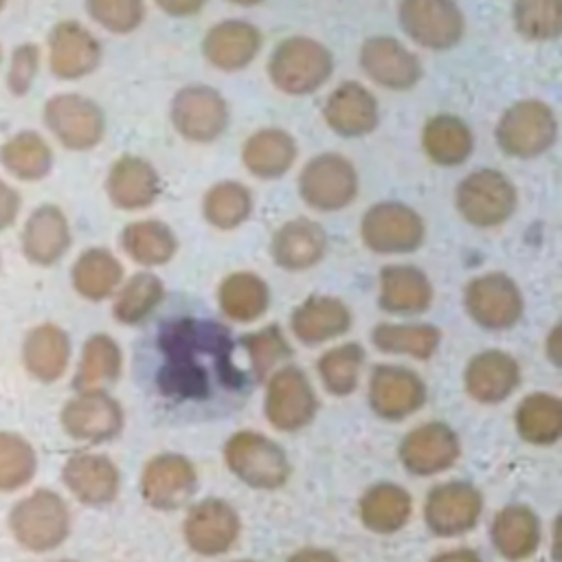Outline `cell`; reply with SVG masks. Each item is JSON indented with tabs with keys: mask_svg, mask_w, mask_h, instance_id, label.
<instances>
[{
	"mask_svg": "<svg viewBox=\"0 0 562 562\" xmlns=\"http://www.w3.org/2000/svg\"><path fill=\"white\" fill-rule=\"evenodd\" d=\"M160 349L167 362L158 384L173 397H206L215 382L233 389L241 384V373L231 362L233 340L217 323L173 321L162 329Z\"/></svg>",
	"mask_w": 562,
	"mask_h": 562,
	"instance_id": "obj_1",
	"label": "cell"
},
{
	"mask_svg": "<svg viewBox=\"0 0 562 562\" xmlns=\"http://www.w3.org/2000/svg\"><path fill=\"white\" fill-rule=\"evenodd\" d=\"M334 70L331 50L303 35H292L279 42L268 61L272 83L285 94H310L321 88Z\"/></svg>",
	"mask_w": 562,
	"mask_h": 562,
	"instance_id": "obj_2",
	"label": "cell"
},
{
	"mask_svg": "<svg viewBox=\"0 0 562 562\" xmlns=\"http://www.w3.org/2000/svg\"><path fill=\"white\" fill-rule=\"evenodd\" d=\"M224 461L241 483L257 490H277L290 476L285 450L255 430L235 432L224 446Z\"/></svg>",
	"mask_w": 562,
	"mask_h": 562,
	"instance_id": "obj_3",
	"label": "cell"
},
{
	"mask_svg": "<svg viewBox=\"0 0 562 562\" xmlns=\"http://www.w3.org/2000/svg\"><path fill=\"white\" fill-rule=\"evenodd\" d=\"M9 527L24 549L50 551L66 540L70 531V514L59 494L35 490L13 507Z\"/></svg>",
	"mask_w": 562,
	"mask_h": 562,
	"instance_id": "obj_4",
	"label": "cell"
},
{
	"mask_svg": "<svg viewBox=\"0 0 562 562\" xmlns=\"http://www.w3.org/2000/svg\"><path fill=\"white\" fill-rule=\"evenodd\" d=\"M555 138V114L538 99H525L509 105L496 125L498 147L514 158H536L544 154Z\"/></svg>",
	"mask_w": 562,
	"mask_h": 562,
	"instance_id": "obj_5",
	"label": "cell"
},
{
	"mask_svg": "<svg viewBox=\"0 0 562 562\" xmlns=\"http://www.w3.org/2000/svg\"><path fill=\"white\" fill-rule=\"evenodd\" d=\"M454 204L468 224L492 228L512 217L516 209V187L503 171L479 169L459 182Z\"/></svg>",
	"mask_w": 562,
	"mask_h": 562,
	"instance_id": "obj_6",
	"label": "cell"
},
{
	"mask_svg": "<svg viewBox=\"0 0 562 562\" xmlns=\"http://www.w3.org/2000/svg\"><path fill=\"white\" fill-rule=\"evenodd\" d=\"M358 191V173L340 154H321L305 162L299 176L303 202L316 211L331 213L349 206Z\"/></svg>",
	"mask_w": 562,
	"mask_h": 562,
	"instance_id": "obj_7",
	"label": "cell"
},
{
	"mask_svg": "<svg viewBox=\"0 0 562 562\" xmlns=\"http://www.w3.org/2000/svg\"><path fill=\"white\" fill-rule=\"evenodd\" d=\"M360 235L369 250L380 255L413 252L422 246L426 228L422 215L402 202H378L360 222Z\"/></svg>",
	"mask_w": 562,
	"mask_h": 562,
	"instance_id": "obj_8",
	"label": "cell"
},
{
	"mask_svg": "<svg viewBox=\"0 0 562 562\" xmlns=\"http://www.w3.org/2000/svg\"><path fill=\"white\" fill-rule=\"evenodd\" d=\"M402 31L419 46L452 48L463 35V13L454 0H400Z\"/></svg>",
	"mask_w": 562,
	"mask_h": 562,
	"instance_id": "obj_9",
	"label": "cell"
},
{
	"mask_svg": "<svg viewBox=\"0 0 562 562\" xmlns=\"http://www.w3.org/2000/svg\"><path fill=\"white\" fill-rule=\"evenodd\" d=\"M228 119V103L209 86H184L171 99L173 130L191 143L215 140L224 134Z\"/></svg>",
	"mask_w": 562,
	"mask_h": 562,
	"instance_id": "obj_10",
	"label": "cell"
},
{
	"mask_svg": "<svg viewBox=\"0 0 562 562\" xmlns=\"http://www.w3.org/2000/svg\"><path fill=\"white\" fill-rule=\"evenodd\" d=\"M470 318L485 329H509L522 316V294L512 277L487 272L472 279L463 290Z\"/></svg>",
	"mask_w": 562,
	"mask_h": 562,
	"instance_id": "obj_11",
	"label": "cell"
},
{
	"mask_svg": "<svg viewBox=\"0 0 562 562\" xmlns=\"http://www.w3.org/2000/svg\"><path fill=\"white\" fill-rule=\"evenodd\" d=\"M44 121L55 138L75 151L99 145L105 132V116L101 108L75 92L50 97L44 105Z\"/></svg>",
	"mask_w": 562,
	"mask_h": 562,
	"instance_id": "obj_12",
	"label": "cell"
},
{
	"mask_svg": "<svg viewBox=\"0 0 562 562\" xmlns=\"http://www.w3.org/2000/svg\"><path fill=\"white\" fill-rule=\"evenodd\" d=\"M318 408L316 393L307 375L296 367H281L272 373L266 389V419L283 432L307 426Z\"/></svg>",
	"mask_w": 562,
	"mask_h": 562,
	"instance_id": "obj_13",
	"label": "cell"
},
{
	"mask_svg": "<svg viewBox=\"0 0 562 562\" xmlns=\"http://www.w3.org/2000/svg\"><path fill=\"white\" fill-rule=\"evenodd\" d=\"M481 509L483 498L474 485L450 481L430 490L424 505V518L432 533L452 538L470 531L479 522Z\"/></svg>",
	"mask_w": 562,
	"mask_h": 562,
	"instance_id": "obj_14",
	"label": "cell"
},
{
	"mask_svg": "<svg viewBox=\"0 0 562 562\" xmlns=\"http://www.w3.org/2000/svg\"><path fill=\"white\" fill-rule=\"evenodd\" d=\"M461 443L443 422H428L413 428L400 443V461L415 476H432L457 463Z\"/></svg>",
	"mask_w": 562,
	"mask_h": 562,
	"instance_id": "obj_15",
	"label": "cell"
},
{
	"mask_svg": "<svg viewBox=\"0 0 562 562\" xmlns=\"http://www.w3.org/2000/svg\"><path fill=\"white\" fill-rule=\"evenodd\" d=\"M64 430L79 441L101 443L123 428V408L105 391H81L61 411Z\"/></svg>",
	"mask_w": 562,
	"mask_h": 562,
	"instance_id": "obj_16",
	"label": "cell"
},
{
	"mask_svg": "<svg viewBox=\"0 0 562 562\" xmlns=\"http://www.w3.org/2000/svg\"><path fill=\"white\" fill-rule=\"evenodd\" d=\"M426 400L424 380L397 364H380L369 380V404L375 415L389 422L404 419L422 408Z\"/></svg>",
	"mask_w": 562,
	"mask_h": 562,
	"instance_id": "obj_17",
	"label": "cell"
},
{
	"mask_svg": "<svg viewBox=\"0 0 562 562\" xmlns=\"http://www.w3.org/2000/svg\"><path fill=\"white\" fill-rule=\"evenodd\" d=\"M198 476L193 463L182 454H158L149 459L140 474V494L143 498L160 512L182 507L193 490Z\"/></svg>",
	"mask_w": 562,
	"mask_h": 562,
	"instance_id": "obj_18",
	"label": "cell"
},
{
	"mask_svg": "<svg viewBox=\"0 0 562 562\" xmlns=\"http://www.w3.org/2000/svg\"><path fill=\"white\" fill-rule=\"evenodd\" d=\"M239 536V516L222 498H204L184 518V540L200 555L228 551Z\"/></svg>",
	"mask_w": 562,
	"mask_h": 562,
	"instance_id": "obj_19",
	"label": "cell"
},
{
	"mask_svg": "<svg viewBox=\"0 0 562 562\" xmlns=\"http://www.w3.org/2000/svg\"><path fill=\"white\" fill-rule=\"evenodd\" d=\"M360 66L371 81L389 90H408L422 79L417 55L389 35H375L362 44Z\"/></svg>",
	"mask_w": 562,
	"mask_h": 562,
	"instance_id": "obj_20",
	"label": "cell"
},
{
	"mask_svg": "<svg viewBox=\"0 0 562 562\" xmlns=\"http://www.w3.org/2000/svg\"><path fill=\"white\" fill-rule=\"evenodd\" d=\"M50 70L59 79H79L90 75L101 61V46L79 22L66 20L50 31L48 40Z\"/></svg>",
	"mask_w": 562,
	"mask_h": 562,
	"instance_id": "obj_21",
	"label": "cell"
},
{
	"mask_svg": "<svg viewBox=\"0 0 562 562\" xmlns=\"http://www.w3.org/2000/svg\"><path fill=\"white\" fill-rule=\"evenodd\" d=\"M463 382L472 400L481 404H498L518 386L520 367L509 353L501 349H485L468 362Z\"/></svg>",
	"mask_w": 562,
	"mask_h": 562,
	"instance_id": "obj_22",
	"label": "cell"
},
{
	"mask_svg": "<svg viewBox=\"0 0 562 562\" xmlns=\"http://www.w3.org/2000/svg\"><path fill=\"white\" fill-rule=\"evenodd\" d=\"M261 48V33L246 20H224L209 29L202 42L206 61L220 70L235 72L246 68Z\"/></svg>",
	"mask_w": 562,
	"mask_h": 562,
	"instance_id": "obj_23",
	"label": "cell"
},
{
	"mask_svg": "<svg viewBox=\"0 0 562 562\" xmlns=\"http://www.w3.org/2000/svg\"><path fill=\"white\" fill-rule=\"evenodd\" d=\"M323 116L329 130L340 136H364L378 125V101L362 83L345 81L329 92Z\"/></svg>",
	"mask_w": 562,
	"mask_h": 562,
	"instance_id": "obj_24",
	"label": "cell"
},
{
	"mask_svg": "<svg viewBox=\"0 0 562 562\" xmlns=\"http://www.w3.org/2000/svg\"><path fill=\"white\" fill-rule=\"evenodd\" d=\"M110 202L123 211L147 209L160 193V178L151 162L140 156H121L108 173L105 182Z\"/></svg>",
	"mask_w": 562,
	"mask_h": 562,
	"instance_id": "obj_25",
	"label": "cell"
},
{
	"mask_svg": "<svg viewBox=\"0 0 562 562\" xmlns=\"http://www.w3.org/2000/svg\"><path fill=\"white\" fill-rule=\"evenodd\" d=\"M66 487L86 505H105L119 492V470L103 457L92 452H77L68 457L61 470Z\"/></svg>",
	"mask_w": 562,
	"mask_h": 562,
	"instance_id": "obj_26",
	"label": "cell"
},
{
	"mask_svg": "<svg viewBox=\"0 0 562 562\" xmlns=\"http://www.w3.org/2000/svg\"><path fill=\"white\" fill-rule=\"evenodd\" d=\"M70 246L68 220L55 204L37 206L22 231V252L37 266L57 263Z\"/></svg>",
	"mask_w": 562,
	"mask_h": 562,
	"instance_id": "obj_27",
	"label": "cell"
},
{
	"mask_svg": "<svg viewBox=\"0 0 562 562\" xmlns=\"http://www.w3.org/2000/svg\"><path fill=\"white\" fill-rule=\"evenodd\" d=\"M327 248L325 231L310 217H296L285 222L270 244L272 259L285 270H307L316 266Z\"/></svg>",
	"mask_w": 562,
	"mask_h": 562,
	"instance_id": "obj_28",
	"label": "cell"
},
{
	"mask_svg": "<svg viewBox=\"0 0 562 562\" xmlns=\"http://www.w3.org/2000/svg\"><path fill=\"white\" fill-rule=\"evenodd\" d=\"M290 325L301 342L318 345L345 334L351 327V312L336 296L312 294L292 312Z\"/></svg>",
	"mask_w": 562,
	"mask_h": 562,
	"instance_id": "obj_29",
	"label": "cell"
},
{
	"mask_svg": "<svg viewBox=\"0 0 562 562\" xmlns=\"http://www.w3.org/2000/svg\"><path fill=\"white\" fill-rule=\"evenodd\" d=\"M432 301V285L415 266H386L380 270V307L391 314H419Z\"/></svg>",
	"mask_w": 562,
	"mask_h": 562,
	"instance_id": "obj_30",
	"label": "cell"
},
{
	"mask_svg": "<svg viewBox=\"0 0 562 562\" xmlns=\"http://www.w3.org/2000/svg\"><path fill=\"white\" fill-rule=\"evenodd\" d=\"M296 158L294 138L281 127H263L248 136L241 147L244 167L263 180L281 178Z\"/></svg>",
	"mask_w": 562,
	"mask_h": 562,
	"instance_id": "obj_31",
	"label": "cell"
},
{
	"mask_svg": "<svg viewBox=\"0 0 562 562\" xmlns=\"http://www.w3.org/2000/svg\"><path fill=\"white\" fill-rule=\"evenodd\" d=\"M70 358L68 334L53 325L44 323L33 327L22 345V360L31 375L42 382H55L64 375Z\"/></svg>",
	"mask_w": 562,
	"mask_h": 562,
	"instance_id": "obj_32",
	"label": "cell"
},
{
	"mask_svg": "<svg viewBox=\"0 0 562 562\" xmlns=\"http://www.w3.org/2000/svg\"><path fill=\"white\" fill-rule=\"evenodd\" d=\"M490 536L505 560L518 562L536 553L540 544V520L525 505H507L494 516Z\"/></svg>",
	"mask_w": 562,
	"mask_h": 562,
	"instance_id": "obj_33",
	"label": "cell"
},
{
	"mask_svg": "<svg viewBox=\"0 0 562 562\" xmlns=\"http://www.w3.org/2000/svg\"><path fill=\"white\" fill-rule=\"evenodd\" d=\"M422 145L426 156L441 167H454L470 158L474 149V136L465 121L452 114H437L428 119L422 132Z\"/></svg>",
	"mask_w": 562,
	"mask_h": 562,
	"instance_id": "obj_34",
	"label": "cell"
},
{
	"mask_svg": "<svg viewBox=\"0 0 562 562\" xmlns=\"http://www.w3.org/2000/svg\"><path fill=\"white\" fill-rule=\"evenodd\" d=\"M413 512L408 492L395 483H378L360 498V520L375 533L400 531Z\"/></svg>",
	"mask_w": 562,
	"mask_h": 562,
	"instance_id": "obj_35",
	"label": "cell"
},
{
	"mask_svg": "<svg viewBox=\"0 0 562 562\" xmlns=\"http://www.w3.org/2000/svg\"><path fill=\"white\" fill-rule=\"evenodd\" d=\"M123 367L121 347L108 334H94L83 342L79 369L75 373L72 386L77 393L81 391H103V386L112 384Z\"/></svg>",
	"mask_w": 562,
	"mask_h": 562,
	"instance_id": "obj_36",
	"label": "cell"
},
{
	"mask_svg": "<svg viewBox=\"0 0 562 562\" xmlns=\"http://www.w3.org/2000/svg\"><path fill=\"white\" fill-rule=\"evenodd\" d=\"M72 285L88 301L108 299L123 281L121 261L105 248L83 250L72 266Z\"/></svg>",
	"mask_w": 562,
	"mask_h": 562,
	"instance_id": "obj_37",
	"label": "cell"
},
{
	"mask_svg": "<svg viewBox=\"0 0 562 562\" xmlns=\"http://www.w3.org/2000/svg\"><path fill=\"white\" fill-rule=\"evenodd\" d=\"M217 301L228 318L237 323H250L268 310L270 290L259 274L241 270L228 274L220 283Z\"/></svg>",
	"mask_w": 562,
	"mask_h": 562,
	"instance_id": "obj_38",
	"label": "cell"
},
{
	"mask_svg": "<svg viewBox=\"0 0 562 562\" xmlns=\"http://www.w3.org/2000/svg\"><path fill=\"white\" fill-rule=\"evenodd\" d=\"M121 248L140 266H162L176 255L178 239L165 222L138 220L123 228Z\"/></svg>",
	"mask_w": 562,
	"mask_h": 562,
	"instance_id": "obj_39",
	"label": "cell"
},
{
	"mask_svg": "<svg viewBox=\"0 0 562 562\" xmlns=\"http://www.w3.org/2000/svg\"><path fill=\"white\" fill-rule=\"evenodd\" d=\"M516 428L529 443H555L562 435V402L551 393L527 395L516 408Z\"/></svg>",
	"mask_w": 562,
	"mask_h": 562,
	"instance_id": "obj_40",
	"label": "cell"
},
{
	"mask_svg": "<svg viewBox=\"0 0 562 562\" xmlns=\"http://www.w3.org/2000/svg\"><path fill=\"white\" fill-rule=\"evenodd\" d=\"M371 342L384 353H404L426 360L437 351L441 331L428 323H380L371 331Z\"/></svg>",
	"mask_w": 562,
	"mask_h": 562,
	"instance_id": "obj_41",
	"label": "cell"
},
{
	"mask_svg": "<svg viewBox=\"0 0 562 562\" xmlns=\"http://www.w3.org/2000/svg\"><path fill=\"white\" fill-rule=\"evenodd\" d=\"M2 167L20 180H42L53 167V151L37 132H20L0 147Z\"/></svg>",
	"mask_w": 562,
	"mask_h": 562,
	"instance_id": "obj_42",
	"label": "cell"
},
{
	"mask_svg": "<svg viewBox=\"0 0 562 562\" xmlns=\"http://www.w3.org/2000/svg\"><path fill=\"white\" fill-rule=\"evenodd\" d=\"M250 211H252L250 191L235 180H222L213 184L202 200L204 220L220 231L237 228L241 222L248 220Z\"/></svg>",
	"mask_w": 562,
	"mask_h": 562,
	"instance_id": "obj_43",
	"label": "cell"
},
{
	"mask_svg": "<svg viewBox=\"0 0 562 562\" xmlns=\"http://www.w3.org/2000/svg\"><path fill=\"white\" fill-rule=\"evenodd\" d=\"M165 299L162 281L151 272H138L119 290L112 314L123 325H136L145 321Z\"/></svg>",
	"mask_w": 562,
	"mask_h": 562,
	"instance_id": "obj_44",
	"label": "cell"
},
{
	"mask_svg": "<svg viewBox=\"0 0 562 562\" xmlns=\"http://www.w3.org/2000/svg\"><path fill=\"white\" fill-rule=\"evenodd\" d=\"M362 362L364 349L358 342H345L321 356L318 373L329 393L349 395L358 386Z\"/></svg>",
	"mask_w": 562,
	"mask_h": 562,
	"instance_id": "obj_45",
	"label": "cell"
},
{
	"mask_svg": "<svg viewBox=\"0 0 562 562\" xmlns=\"http://www.w3.org/2000/svg\"><path fill=\"white\" fill-rule=\"evenodd\" d=\"M516 31L536 42L555 40L562 33V0H514Z\"/></svg>",
	"mask_w": 562,
	"mask_h": 562,
	"instance_id": "obj_46",
	"label": "cell"
},
{
	"mask_svg": "<svg viewBox=\"0 0 562 562\" xmlns=\"http://www.w3.org/2000/svg\"><path fill=\"white\" fill-rule=\"evenodd\" d=\"M37 468L35 450L15 432H0V492L26 485Z\"/></svg>",
	"mask_w": 562,
	"mask_h": 562,
	"instance_id": "obj_47",
	"label": "cell"
},
{
	"mask_svg": "<svg viewBox=\"0 0 562 562\" xmlns=\"http://www.w3.org/2000/svg\"><path fill=\"white\" fill-rule=\"evenodd\" d=\"M239 345L248 351L250 367L257 380H263L281 360L292 356V347L288 345L279 325H266L259 331H250L239 338Z\"/></svg>",
	"mask_w": 562,
	"mask_h": 562,
	"instance_id": "obj_48",
	"label": "cell"
},
{
	"mask_svg": "<svg viewBox=\"0 0 562 562\" xmlns=\"http://www.w3.org/2000/svg\"><path fill=\"white\" fill-rule=\"evenodd\" d=\"M86 9L94 22L110 33H132L145 18L143 0H86Z\"/></svg>",
	"mask_w": 562,
	"mask_h": 562,
	"instance_id": "obj_49",
	"label": "cell"
},
{
	"mask_svg": "<svg viewBox=\"0 0 562 562\" xmlns=\"http://www.w3.org/2000/svg\"><path fill=\"white\" fill-rule=\"evenodd\" d=\"M40 64V48L35 44H20L9 64V75H7V86L13 94H26L31 90V83L35 79Z\"/></svg>",
	"mask_w": 562,
	"mask_h": 562,
	"instance_id": "obj_50",
	"label": "cell"
},
{
	"mask_svg": "<svg viewBox=\"0 0 562 562\" xmlns=\"http://www.w3.org/2000/svg\"><path fill=\"white\" fill-rule=\"evenodd\" d=\"M20 211V195L0 178V231L11 226Z\"/></svg>",
	"mask_w": 562,
	"mask_h": 562,
	"instance_id": "obj_51",
	"label": "cell"
},
{
	"mask_svg": "<svg viewBox=\"0 0 562 562\" xmlns=\"http://www.w3.org/2000/svg\"><path fill=\"white\" fill-rule=\"evenodd\" d=\"M156 4L167 13V15H173V18H187V15H193L202 9L204 0H156Z\"/></svg>",
	"mask_w": 562,
	"mask_h": 562,
	"instance_id": "obj_52",
	"label": "cell"
},
{
	"mask_svg": "<svg viewBox=\"0 0 562 562\" xmlns=\"http://www.w3.org/2000/svg\"><path fill=\"white\" fill-rule=\"evenodd\" d=\"M288 562H340V560L331 551H327V549L307 547V549L296 551Z\"/></svg>",
	"mask_w": 562,
	"mask_h": 562,
	"instance_id": "obj_53",
	"label": "cell"
},
{
	"mask_svg": "<svg viewBox=\"0 0 562 562\" xmlns=\"http://www.w3.org/2000/svg\"><path fill=\"white\" fill-rule=\"evenodd\" d=\"M432 562H481V558L472 549H450L439 553Z\"/></svg>",
	"mask_w": 562,
	"mask_h": 562,
	"instance_id": "obj_54",
	"label": "cell"
},
{
	"mask_svg": "<svg viewBox=\"0 0 562 562\" xmlns=\"http://www.w3.org/2000/svg\"><path fill=\"white\" fill-rule=\"evenodd\" d=\"M558 338H560V327H553L551 334H549V340H547V349H549V356L555 364H558Z\"/></svg>",
	"mask_w": 562,
	"mask_h": 562,
	"instance_id": "obj_55",
	"label": "cell"
},
{
	"mask_svg": "<svg viewBox=\"0 0 562 562\" xmlns=\"http://www.w3.org/2000/svg\"><path fill=\"white\" fill-rule=\"evenodd\" d=\"M231 2H235V4H239V7H255V4H259V2H263V0H231Z\"/></svg>",
	"mask_w": 562,
	"mask_h": 562,
	"instance_id": "obj_56",
	"label": "cell"
},
{
	"mask_svg": "<svg viewBox=\"0 0 562 562\" xmlns=\"http://www.w3.org/2000/svg\"><path fill=\"white\" fill-rule=\"evenodd\" d=\"M4 4H7V0H0V9H2V7H4Z\"/></svg>",
	"mask_w": 562,
	"mask_h": 562,
	"instance_id": "obj_57",
	"label": "cell"
},
{
	"mask_svg": "<svg viewBox=\"0 0 562 562\" xmlns=\"http://www.w3.org/2000/svg\"><path fill=\"white\" fill-rule=\"evenodd\" d=\"M239 562H252V560H239Z\"/></svg>",
	"mask_w": 562,
	"mask_h": 562,
	"instance_id": "obj_58",
	"label": "cell"
},
{
	"mask_svg": "<svg viewBox=\"0 0 562 562\" xmlns=\"http://www.w3.org/2000/svg\"><path fill=\"white\" fill-rule=\"evenodd\" d=\"M0 59H2V50H0Z\"/></svg>",
	"mask_w": 562,
	"mask_h": 562,
	"instance_id": "obj_59",
	"label": "cell"
}]
</instances>
